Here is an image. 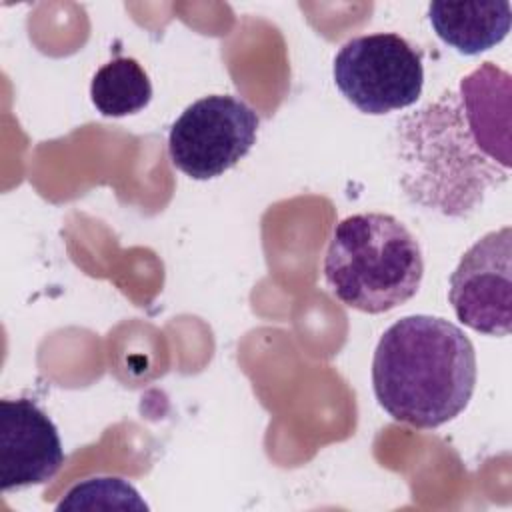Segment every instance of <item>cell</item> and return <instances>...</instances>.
<instances>
[{
  "mask_svg": "<svg viewBox=\"0 0 512 512\" xmlns=\"http://www.w3.org/2000/svg\"><path fill=\"white\" fill-rule=\"evenodd\" d=\"M260 118L242 98L212 94L192 102L168 132L172 164L194 180L236 166L256 144Z\"/></svg>",
  "mask_w": 512,
  "mask_h": 512,
  "instance_id": "cell-5",
  "label": "cell"
},
{
  "mask_svg": "<svg viewBox=\"0 0 512 512\" xmlns=\"http://www.w3.org/2000/svg\"><path fill=\"white\" fill-rule=\"evenodd\" d=\"M332 74L342 96L374 116L412 106L424 86L420 54L394 32L348 40L334 56Z\"/></svg>",
  "mask_w": 512,
  "mask_h": 512,
  "instance_id": "cell-4",
  "label": "cell"
},
{
  "mask_svg": "<svg viewBox=\"0 0 512 512\" xmlns=\"http://www.w3.org/2000/svg\"><path fill=\"white\" fill-rule=\"evenodd\" d=\"M510 74L486 62L460 80L466 122L486 154L510 168Z\"/></svg>",
  "mask_w": 512,
  "mask_h": 512,
  "instance_id": "cell-8",
  "label": "cell"
},
{
  "mask_svg": "<svg viewBox=\"0 0 512 512\" xmlns=\"http://www.w3.org/2000/svg\"><path fill=\"white\" fill-rule=\"evenodd\" d=\"M64 464L56 424L30 398L0 400V486L4 492L44 484Z\"/></svg>",
  "mask_w": 512,
  "mask_h": 512,
  "instance_id": "cell-7",
  "label": "cell"
},
{
  "mask_svg": "<svg viewBox=\"0 0 512 512\" xmlns=\"http://www.w3.org/2000/svg\"><path fill=\"white\" fill-rule=\"evenodd\" d=\"M90 98L102 116L122 118L148 106L152 100V84L138 60L118 56L94 74Z\"/></svg>",
  "mask_w": 512,
  "mask_h": 512,
  "instance_id": "cell-10",
  "label": "cell"
},
{
  "mask_svg": "<svg viewBox=\"0 0 512 512\" xmlns=\"http://www.w3.org/2000/svg\"><path fill=\"white\" fill-rule=\"evenodd\" d=\"M448 300L474 332L508 336L512 324V230L504 226L472 244L450 274Z\"/></svg>",
  "mask_w": 512,
  "mask_h": 512,
  "instance_id": "cell-6",
  "label": "cell"
},
{
  "mask_svg": "<svg viewBox=\"0 0 512 512\" xmlns=\"http://www.w3.org/2000/svg\"><path fill=\"white\" fill-rule=\"evenodd\" d=\"M428 20L444 44L460 54L476 56L506 38L512 8L508 2H432Z\"/></svg>",
  "mask_w": 512,
  "mask_h": 512,
  "instance_id": "cell-9",
  "label": "cell"
},
{
  "mask_svg": "<svg viewBox=\"0 0 512 512\" xmlns=\"http://www.w3.org/2000/svg\"><path fill=\"white\" fill-rule=\"evenodd\" d=\"M378 404L398 422L438 428L468 406L476 386L470 338L438 316H404L378 340L372 360Z\"/></svg>",
  "mask_w": 512,
  "mask_h": 512,
  "instance_id": "cell-1",
  "label": "cell"
},
{
  "mask_svg": "<svg viewBox=\"0 0 512 512\" xmlns=\"http://www.w3.org/2000/svg\"><path fill=\"white\" fill-rule=\"evenodd\" d=\"M398 150L406 196L446 216L472 214L510 174L486 154L454 90L398 122Z\"/></svg>",
  "mask_w": 512,
  "mask_h": 512,
  "instance_id": "cell-2",
  "label": "cell"
},
{
  "mask_svg": "<svg viewBox=\"0 0 512 512\" xmlns=\"http://www.w3.org/2000/svg\"><path fill=\"white\" fill-rule=\"evenodd\" d=\"M422 276L420 244L398 218L368 212L334 226L324 278L342 304L366 314L388 312L418 292Z\"/></svg>",
  "mask_w": 512,
  "mask_h": 512,
  "instance_id": "cell-3",
  "label": "cell"
}]
</instances>
